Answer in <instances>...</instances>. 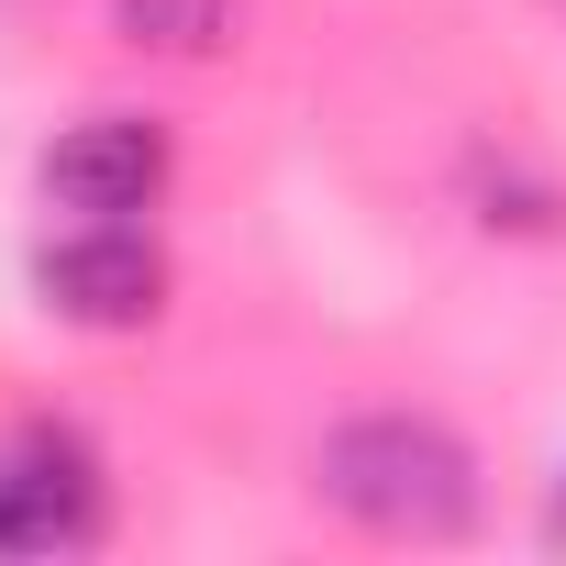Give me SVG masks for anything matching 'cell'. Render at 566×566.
Instances as JSON below:
<instances>
[{
  "label": "cell",
  "mask_w": 566,
  "mask_h": 566,
  "mask_svg": "<svg viewBox=\"0 0 566 566\" xmlns=\"http://www.w3.org/2000/svg\"><path fill=\"white\" fill-rule=\"evenodd\" d=\"M555 533H566V489H555Z\"/></svg>",
  "instance_id": "6"
},
{
  "label": "cell",
  "mask_w": 566,
  "mask_h": 566,
  "mask_svg": "<svg viewBox=\"0 0 566 566\" xmlns=\"http://www.w3.org/2000/svg\"><path fill=\"white\" fill-rule=\"evenodd\" d=\"M112 23H123V45H145V56H233V34H244V0H112Z\"/></svg>",
  "instance_id": "5"
},
{
  "label": "cell",
  "mask_w": 566,
  "mask_h": 566,
  "mask_svg": "<svg viewBox=\"0 0 566 566\" xmlns=\"http://www.w3.org/2000/svg\"><path fill=\"white\" fill-rule=\"evenodd\" d=\"M167 167H178L167 123H145V112H90V123H67V134L45 145V200H56L67 222H145V211L167 200Z\"/></svg>",
  "instance_id": "3"
},
{
  "label": "cell",
  "mask_w": 566,
  "mask_h": 566,
  "mask_svg": "<svg viewBox=\"0 0 566 566\" xmlns=\"http://www.w3.org/2000/svg\"><path fill=\"white\" fill-rule=\"evenodd\" d=\"M101 455L78 433H12L0 444V555H78L101 533Z\"/></svg>",
  "instance_id": "4"
},
{
  "label": "cell",
  "mask_w": 566,
  "mask_h": 566,
  "mask_svg": "<svg viewBox=\"0 0 566 566\" xmlns=\"http://www.w3.org/2000/svg\"><path fill=\"white\" fill-rule=\"evenodd\" d=\"M34 290H45V312L78 323V334H145V323L167 312V244H156L145 222H67V233H45V255H34Z\"/></svg>",
  "instance_id": "2"
},
{
  "label": "cell",
  "mask_w": 566,
  "mask_h": 566,
  "mask_svg": "<svg viewBox=\"0 0 566 566\" xmlns=\"http://www.w3.org/2000/svg\"><path fill=\"white\" fill-rule=\"evenodd\" d=\"M312 489L378 544H455L478 522V455L433 411H356L323 433Z\"/></svg>",
  "instance_id": "1"
}]
</instances>
